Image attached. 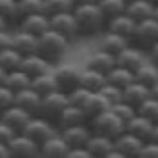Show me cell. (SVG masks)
I'll return each mask as SVG.
<instances>
[{
    "label": "cell",
    "instance_id": "cell-16",
    "mask_svg": "<svg viewBox=\"0 0 158 158\" xmlns=\"http://www.w3.org/2000/svg\"><path fill=\"white\" fill-rule=\"evenodd\" d=\"M16 105L22 107L30 115H40V107H42V95L34 89L32 85L22 89L16 93Z\"/></svg>",
    "mask_w": 158,
    "mask_h": 158
},
{
    "label": "cell",
    "instance_id": "cell-53",
    "mask_svg": "<svg viewBox=\"0 0 158 158\" xmlns=\"http://www.w3.org/2000/svg\"><path fill=\"white\" fill-rule=\"evenodd\" d=\"M0 30H8V22L2 16H0Z\"/></svg>",
    "mask_w": 158,
    "mask_h": 158
},
{
    "label": "cell",
    "instance_id": "cell-39",
    "mask_svg": "<svg viewBox=\"0 0 158 158\" xmlns=\"http://www.w3.org/2000/svg\"><path fill=\"white\" fill-rule=\"evenodd\" d=\"M101 93L105 95V99H107V101L111 103V107L123 101V89H121V87H117V85H113V83H109V81L105 83V85H103Z\"/></svg>",
    "mask_w": 158,
    "mask_h": 158
},
{
    "label": "cell",
    "instance_id": "cell-34",
    "mask_svg": "<svg viewBox=\"0 0 158 158\" xmlns=\"http://www.w3.org/2000/svg\"><path fill=\"white\" fill-rule=\"evenodd\" d=\"M22 53L14 48H6L0 49V65H2L6 71H12V69H18L20 63H22Z\"/></svg>",
    "mask_w": 158,
    "mask_h": 158
},
{
    "label": "cell",
    "instance_id": "cell-20",
    "mask_svg": "<svg viewBox=\"0 0 158 158\" xmlns=\"http://www.w3.org/2000/svg\"><path fill=\"white\" fill-rule=\"evenodd\" d=\"M30 117H32L30 113H26L22 107H18L16 103H14L12 107H8L6 111L0 115V121L6 123L8 127H12L16 132H22V128L26 127V123L30 121Z\"/></svg>",
    "mask_w": 158,
    "mask_h": 158
},
{
    "label": "cell",
    "instance_id": "cell-9",
    "mask_svg": "<svg viewBox=\"0 0 158 158\" xmlns=\"http://www.w3.org/2000/svg\"><path fill=\"white\" fill-rule=\"evenodd\" d=\"M8 148L12 158H32L40 154V144L30 136H26L24 132H16L14 138L8 142Z\"/></svg>",
    "mask_w": 158,
    "mask_h": 158
},
{
    "label": "cell",
    "instance_id": "cell-52",
    "mask_svg": "<svg viewBox=\"0 0 158 158\" xmlns=\"http://www.w3.org/2000/svg\"><path fill=\"white\" fill-rule=\"evenodd\" d=\"M6 73H8V71H6V69H4L2 65H0V85H2L4 79H6Z\"/></svg>",
    "mask_w": 158,
    "mask_h": 158
},
{
    "label": "cell",
    "instance_id": "cell-21",
    "mask_svg": "<svg viewBox=\"0 0 158 158\" xmlns=\"http://www.w3.org/2000/svg\"><path fill=\"white\" fill-rule=\"evenodd\" d=\"M154 125L156 123H152L150 118H146V117H142L140 113H136V115L127 123V131L132 132V135H136L138 138H142L144 142H148L150 136H152V131H154Z\"/></svg>",
    "mask_w": 158,
    "mask_h": 158
},
{
    "label": "cell",
    "instance_id": "cell-10",
    "mask_svg": "<svg viewBox=\"0 0 158 158\" xmlns=\"http://www.w3.org/2000/svg\"><path fill=\"white\" fill-rule=\"evenodd\" d=\"M142 146H144V140L138 138L136 135H132V132H128V131H125L121 136L115 138V148L121 152L123 158H138Z\"/></svg>",
    "mask_w": 158,
    "mask_h": 158
},
{
    "label": "cell",
    "instance_id": "cell-14",
    "mask_svg": "<svg viewBox=\"0 0 158 158\" xmlns=\"http://www.w3.org/2000/svg\"><path fill=\"white\" fill-rule=\"evenodd\" d=\"M18 30H24L28 34H34V36H42L44 32L49 30V16L44 12H36V14H30V16L22 18L18 22Z\"/></svg>",
    "mask_w": 158,
    "mask_h": 158
},
{
    "label": "cell",
    "instance_id": "cell-19",
    "mask_svg": "<svg viewBox=\"0 0 158 158\" xmlns=\"http://www.w3.org/2000/svg\"><path fill=\"white\" fill-rule=\"evenodd\" d=\"M148 97H150V87H146L144 83L136 81V79L131 83V85H127L123 89V101H127L128 105H132L136 109L140 107Z\"/></svg>",
    "mask_w": 158,
    "mask_h": 158
},
{
    "label": "cell",
    "instance_id": "cell-4",
    "mask_svg": "<svg viewBox=\"0 0 158 158\" xmlns=\"http://www.w3.org/2000/svg\"><path fill=\"white\" fill-rule=\"evenodd\" d=\"M69 105V97L65 91L56 89V91L48 93L42 97V107H40V115L49 118L52 123L57 125V118L61 117V113L65 111V107Z\"/></svg>",
    "mask_w": 158,
    "mask_h": 158
},
{
    "label": "cell",
    "instance_id": "cell-31",
    "mask_svg": "<svg viewBox=\"0 0 158 158\" xmlns=\"http://www.w3.org/2000/svg\"><path fill=\"white\" fill-rule=\"evenodd\" d=\"M32 87L36 89L42 97L48 95V93H52V91H56V89H59L57 81H56V75H53V69H52V71L42 73V75H36L32 79Z\"/></svg>",
    "mask_w": 158,
    "mask_h": 158
},
{
    "label": "cell",
    "instance_id": "cell-40",
    "mask_svg": "<svg viewBox=\"0 0 158 158\" xmlns=\"http://www.w3.org/2000/svg\"><path fill=\"white\" fill-rule=\"evenodd\" d=\"M91 93L93 91H89L87 87L79 85V87L73 89V91H69L67 97H69V103H73V105H77V107H83V105H85V101L91 97Z\"/></svg>",
    "mask_w": 158,
    "mask_h": 158
},
{
    "label": "cell",
    "instance_id": "cell-33",
    "mask_svg": "<svg viewBox=\"0 0 158 158\" xmlns=\"http://www.w3.org/2000/svg\"><path fill=\"white\" fill-rule=\"evenodd\" d=\"M97 6L101 10V14L105 16V20L109 22L111 18L118 16V14H125L127 2L125 0H97Z\"/></svg>",
    "mask_w": 158,
    "mask_h": 158
},
{
    "label": "cell",
    "instance_id": "cell-43",
    "mask_svg": "<svg viewBox=\"0 0 158 158\" xmlns=\"http://www.w3.org/2000/svg\"><path fill=\"white\" fill-rule=\"evenodd\" d=\"M138 158H158V144L152 142V140L144 142V146H142L140 156H138Z\"/></svg>",
    "mask_w": 158,
    "mask_h": 158
},
{
    "label": "cell",
    "instance_id": "cell-11",
    "mask_svg": "<svg viewBox=\"0 0 158 158\" xmlns=\"http://www.w3.org/2000/svg\"><path fill=\"white\" fill-rule=\"evenodd\" d=\"M61 136L65 138V142L69 144V148H77V146H85L89 136L93 135L89 123H83V125H73L67 128H59Z\"/></svg>",
    "mask_w": 158,
    "mask_h": 158
},
{
    "label": "cell",
    "instance_id": "cell-30",
    "mask_svg": "<svg viewBox=\"0 0 158 158\" xmlns=\"http://www.w3.org/2000/svg\"><path fill=\"white\" fill-rule=\"evenodd\" d=\"M135 79L140 81V83H144L146 87H152L154 83H158V65L152 63L150 59H146V61L135 71Z\"/></svg>",
    "mask_w": 158,
    "mask_h": 158
},
{
    "label": "cell",
    "instance_id": "cell-49",
    "mask_svg": "<svg viewBox=\"0 0 158 158\" xmlns=\"http://www.w3.org/2000/svg\"><path fill=\"white\" fill-rule=\"evenodd\" d=\"M150 140H152V142H156V144H158V123L154 125V131H152V136H150Z\"/></svg>",
    "mask_w": 158,
    "mask_h": 158
},
{
    "label": "cell",
    "instance_id": "cell-38",
    "mask_svg": "<svg viewBox=\"0 0 158 158\" xmlns=\"http://www.w3.org/2000/svg\"><path fill=\"white\" fill-rule=\"evenodd\" d=\"M42 4L44 0H18V14H20V20L30 16V14H36V12H42Z\"/></svg>",
    "mask_w": 158,
    "mask_h": 158
},
{
    "label": "cell",
    "instance_id": "cell-54",
    "mask_svg": "<svg viewBox=\"0 0 158 158\" xmlns=\"http://www.w3.org/2000/svg\"><path fill=\"white\" fill-rule=\"evenodd\" d=\"M154 18L158 20V6H154Z\"/></svg>",
    "mask_w": 158,
    "mask_h": 158
},
{
    "label": "cell",
    "instance_id": "cell-35",
    "mask_svg": "<svg viewBox=\"0 0 158 158\" xmlns=\"http://www.w3.org/2000/svg\"><path fill=\"white\" fill-rule=\"evenodd\" d=\"M73 8H75L73 0H44L42 4V12L48 14V16H56L59 12H67V10Z\"/></svg>",
    "mask_w": 158,
    "mask_h": 158
},
{
    "label": "cell",
    "instance_id": "cell-28",
    "mask_svg": "<svg viewBox=\"0 0 158 158\" xmlns=\"http://www.w3.org/2000/svg\"><path fill=\"white\" fill-rule=\"evenodd\" d=\"M105 83H107L105 73L97 71L93 67H87V65L83 67V71H81V85L83 87H87L89 91H101Z\"/></svg>",
    "mask_w": 158,
    "mask_h": 158
},
{
    "label": "cell",
    "instance_id": "cell-1",
    "mask_svg": "<svg viewBox=\"0 0 158 158\" xmlns=\"http://www.w3.org/2000/svg\"><path fill=\"white\" fill-rule=\"evenodd\" d=\"M73 14H75L77 26H79V36H83V38H93L97 34H101L103 28H107V20L101 14L97 2L75 6Z\"/></svg>",
    "mask_w": 158,
    "mask_h": 158
},
{
    "label": "cell",
    "instance_id": "cell-47",
    "mask_svg": "<svg viewBox=\"0 0 158 158\" xmlns=\"http://www.w3.org/2000/svg\"><path fill=\"white\" fill-rule=\"evenodd\" d=\"M146 56H148V59H150L152 63H156V65H158V42H156V44H154V46H152L150 49H148V53H146Z\"/></svg>",
    "mask_w": 158,
    "mask_h": 158
},
{
    "label": "cell",
    "instance_id": "cell-25",
    "mask_svg": "<svg viewBox=\"0 0 158 158\" xmlns=\"http://www.w3.org/2000/svg\"><path fill=\"white\" fill-rule=\"evenodd\" d=\"M125 12L131 16L135 22H142V20H148L154 16V4L150 0H135V2H128Z\"/></svg>",
    "mask_w": 158,
    "mask_h": 158
},
{
    "label": "cell",
    "instance_id": "cell-22",
    "mask_svg": "<svg viewBox=\"0 0 158 158\" xmlns=\"http://www.w3.org/2000/svg\"><path fill=\"white\" fill-rule=\"evenodd\" d=\"M87 67H93V69H97V71H101V73H105V75H107L113 67H117V56L99 48L95 53H91V56H89Z\"/></svg>",
    "mask_w": 158,
    "mask_h": 158
},
{
    "label": "cell",
    "instance_id": "cell-46",
    "mask_svg": "<svg viewBox=\"0 0 158 158\" xmlns=\"http://www.w3.org/2000/svg\"><path fill=\"white\" fill-rule=\"evenodd\" d=\"M12 32L8 30H0V49H6V48H12Z\"/></svg>",
    "mask_w": 158,
    "mask_h": 158
},
{
    "label": "cell",
    "instance_id": "cell-37",
    "mask_svg": "<svg viewBox=\"0 0 158 158\" xmlns=\"http://www.w3.org/2000/svg\"><path fill=\"white\" fill-rule=\"evenodd\" d=\"M138 113H140L142 117H146V118H150L152 123H158V99H154V97H148L144 103H142L140 107L136 109Z\"/></svg>",
    "mask_w": 158,
    "mask_h": 158
},
{
    "label": "cell",
    "instance_id": "cell-56",
    "mask_svg": "<svg viewBox=\"0 0 158 158\" xmlns=\"http://www.w3.org/2000/svg\"><path fill=\"white\" fill-rule=\"evenodd\" d=\"M125 2H127V4H128V2H135V0H125Z\"/></svg>",
    "mask_w": 158,
    "mask_h": 158
},
{
    "label": "cell",
    "instance_id": "cell-23",
    "mask_svg": "<svg viewBox=\"0 0 158 158\" xmlns=\"http://www.w3.org/2000/svg\"><path fill=\"white\" fill-rule=\"evenodd\" d=\"M12 48L18 49L22 56L36 53L38 52V36L28 34V32H24V30H18V32H14V36H12Z\"/></svg>",
    "mask_w": 158,
    "mask_h": 158
},
{
    "label": "cell",
    "instance_id": "cell-17",
    "mask_svg": "<svg viewBox=\"0 0 158 158\" xmlns=\"http://www.w3.org/2000/svg\"><path fill=\"white\" fill-rule=\"evenodd\" d=\"M144 53L146 52H142L140 48H136V46H132V44H131V46L125 48L117 56V65H123V67L131 69V71H136V69L146 61V56H144Z\"/></svg>",
    "mask_w": 158,
    "mask_h": 158
},
{
    "label": "cell",
    "instance_id": "cell-27",
    "mask_svg": "<svg viewBox=\"0 0 158 158\" xmlns=\"http://www.w3.org/2000/svg\"><path fill=\"white\" fill-rule=\"evenodd\" d=\"M128 46H131V42H128L127 38L118 36V34H113V32H107V30L101 36V40H99V48L109 52V53H115V56H118V53Z\"/></svg>",
    "mask_w": 158,
    "mask_h": 158
},
{
    "label": "cell",
    "instance_id": "cell-2",
    "mask_svg": "<svg viewBox=\"0 0 158 158\" xmlns=\"http://www.w3.org/2000/svg\"><path fill=\"white\" fill-rule=\"evenodd\" d=\"M69 48V40L65 36H61L59 32L49 28L48 32H44L38 38V53H42L46 59H49L52 63H59L61 57L65 56Z\"/></svg>",
    "mask_w": 158,
    "mask_h": 158
},
{
    "label": "cell",
    "instance_id": "cell-41",
    "mask_svg": "<svg viewBox=\"0 0 158 158\" xmlns=\"http://www.w3.org/2000/svg\"><path fill=\"white\" fill-rule=\"evenodd\" d=\"M14 103H16V93L2 83V85H0V115H2L8 107H12Z\"/></svg>",
    "mask_w": 158,
    "mask_h": 158
},
{
    "label": "cell",
    "instance_id": "cell-51",
    "mask_svg": "<svg viewBox=\"0 0 158 158\" xmlns=\"http://www.w3.org/2000/svg\"><path fill=\"white\" fill-rule=\"evenodd\" d=\"M150 95L154 97V99H158V83H154V85L150 87Z\"/></svg>",
    "mask_w": 158,
    "mask_h": 158
},
{
    "label": "cell",
    "instance_id": "cell-26",
    "mask_svg": "<svg viewBox=\"0 0 158 158\" xmlns=\"http://www.w3.org/2000/svg\"><path fill=\"white\" fill-rule=\"evenodd\" d=\"M83 123H87V117L83 113V109L69 103L65 107V111L61 113V117L57 118V128H67L73 125H83Z\"/></svg>",
    "mask_w": 158,
    "mask_h": 158
},
{
    "label": "cell",
    "instance_id": "cell-3",
    "mask_svg": "<svg viewBox=\"0 0 158 158\" xmlns=\"http://www.w3.org/2000/svg\"><path fill=\"white\" fill-rule=\"evenodd\" d=\"M89 127H91L93 132L111 136L113 140H115L117 136H121L123 132L127 131V123L123 121V118L118 117L113 109H107V111L99 113L95 118H91V121H89Z\"/></svg>",
    "mask_w": 158,
    "mask_h": 158
},
{
    "label": "cell",
    "instance_id": "cell-13",
    "mask_svg": "<svg viewBox=\"0 0 158 158\" xmlns=\"http://www.w3.org/2000/svg\"><path fill=\"white\" fill-rule=\"evenodd\" d=\"M53 63L49 61V59H46L42 56V53H30V56H24L22 57V63H20V69H24V71L28 73L30 77H36V75H42V73L46 71H52Z\"/></svg>",
    "mask_w": 158,
    "mask_h": 158
},
{
    "label": "cell",
    "instance_id": "cell-7",
    "mask_svg": "<svg viewBox=\"0 0 158 158\" xmlns=\"http://www.w3.org/2000/svg\"><path fill=\"white\" fill-rule=\"evenodd\" d=\"M81 71L83 69L79 65H73V63H59V65L53 69L57 87L65 93L73 91L75 87L81 85Z\"/></svg>",
    "mask_w": 158,
    "mask_h": 158
},
{
    "label": "cell",
    "instance_id": "cell-29",
    "mask_svg": "<svg viewBox=\"0 0 158 158\" xmlns=\"http://www.w3.org/2000/svg\"><path fill=\"white\" fill-rule=\"evenodd\" d=\"M4 85L10 87L14 93H18V91H22V89H26L32 85V77L28 75L24 69H12V71H8L6 73V79H4Z\"/></svg>",
    "mask_w": 158,
    "mask_h": 158
},
{
    "label": "cell",
    "instance_id": "cell-48",
    "mask_svg": "<svg viewBox=\"0 0 158 158\" xmlns=\"http://www.w3.org/2000/svg\"><path fill=\"white\" fill-rule=\"evenodd\" d=\"M0 158H12L8 144H2V142H0Z\"/></svg>",
    "mask_w": 158,
    "mask_h": 158
},
{
    "label": "cell",
    "instance_id": "cell-32",
    "mask_svg": "<svg viewBox=\"0 0 158 158\" xmlns=\"http://www.w3.org/2000/svg\"><path fill=\"white\" fill-rule=\"evenodd\" d=\"M107 81L117 85V87H121V89H125L127 85H131L135 81V71H131V69H127L123 65H117L107 73Z\"/></svg>",
    "mask_w": 158,
    "mask_h": 158
},
{
    "label": "cell",
    "instance_id": "cell-36",
    "mask_svg": "<svg viewBox=\"0 0 158 158\" xmlns=\"http://www.w3.org/2000/svg\"><path fill=\"white\" fill-rule=\"evenodd\" d=\"M0 16L8 24H18L20 22L18 0H0Z\"/></svg>",
    "mask_w": 158,
    "mask_h": 158
},
{
    "label": "cell",
    "instance_id": "cell-18",
    "mask_svg": "<svg viewBox=\"0 0 158 158\" xmlns=\"http://www.w3.org/2000/svg\"><path fill=\"white\" fill-rule=\"evenodd\" d=\"M69 152V144L65 142V138L61 136V132L49 136L46 142L40 144V154L42 156H49V158H63Z\"/></svg>",
    "mask_w": 158,
    "mask_h": 158
},
{
    "label": "cell",
    "instance_id": "cell-45",
    "mask_svg": "<svg viewBox=\"0 0 158 158\" xmlns=\"http://www.w3.org/2000/svg\"><path fill=\"white\" fill-rule=\"evenodd\" d=\"M69 158H93L91 152L87 150V146H77V148H69L67 152Z\"/></svg>",
    "mask_w": 158,
    "mask_h": 158
},
{
    "label": "cell",
    "instance_id": "cell-44",
    "mask_svg": "<svg viewBox=\"0 0 158 158\" xmlns=\"http://www.w3.org/2000/svg\"><path fill=\"white\" fill-rule=\"evenodd\" d=\"M14 135H16V131H14L12 127H8L6 123L0 121V142H2V144H8L14 138Z\"/></svg>",
    "mask_w": 158,
    "mask_h": 158
},
{
    "label": "cell",
    "instance_id": "cell-55",
    "mask_svg": "<svg viewBox=\"0 0 158 158\" xmlns=\"http://www.w3.org/2000/svg\"><path fill=\"white\" fill-rule=\"evenodd\" d=\"M150 2H152V4H154V6H158V0H150Z\"/></svg>",
    "mask_w": 158,
    "mask_h": 158
},
{
    "label": "cell",
    "instance_id": "cell-6",
    "mask_svg": "<svg viewBox=\"0 0 158 158\" xmlns=\"http://www.w3.org/2000/svg\"><path fill=\"white\" fill-rule=\"evenodd\" d=\"M158 42V20L152 16L148 20H142V22L136 24L135 28V36H132V46L140 48L142 52L148 53V49H150L154 44Z\"/></svg>",
    "mask_w": 158,
    "mask_h": 158
},
{
    "label": "cell",
    "instance_id": "cell-24",
    "mask_svg": "<svg viewBox=\"0 0 158 158\" xmlns=\"http://www.w3.org/2000/svg\"><path fill=\"white\" fill-rule=\"evenodd\" d=\"M81 109H83V113H85V117H87V123H89L91 118H95L99 113L111 109V103L105 99V95H103L101 91H93L91 97L85 101V105H83Z\"/></svg>",
    "mask_w": 158,
    "mask_h": 158
},
{
    "label": "cell",
    "instance_id": "cell-42",
    "mask_svg": "<svg viewBox=\"0 0 158 158\" xmlns=\"http://www.w3.org/2000/svg\"><path fill=\"white\" fill-rule=\"evenodd\" d=\"M111 109H113V111H115V113H117V115L121 117L125 123H128V121H131V118H132V117H135L136 113H138V111H136V107L128 105L127 101H121V103H117V105H113Z\"/></svg>",
    "mask_w": 158,
    "mask_h": 158
},
{
    "label": "cell",
    "instance_id": "cell-5",
    "mask_svg": "<svg viewBox=\"0 0 158 158\" xmlns=\"http://www.w3.org/2000/svg\"><path fill=\"white\" fill-rule=\"evenodd\" d=\"M56 127H57L56 123H52L46 117L32 115V117H30V121L26 123V127L22 128V132L26 136H30L32 140H36L38 144H42V142H46L49 136L57 135V128Z\"/></svg>",
    "mask_w": 158,
    "mask_h": 158
},
{
    "label": "cell",
    "instance_id": "cell-8",
    "mask_svg": "<svg viewBox=\"0 0 158 158\" xmlns=\"http://www.w3.org/2000/svg\"><path fill=\"white\" fill-rule=\"evenodd\" d=\"M49 28L59 32L61 36H65L69 42L79 38V26L73 10H67V12H59L56 16H49Z\"/></svg>",
    "mask_w": 158,
    "mask_h": 158
},
{
    "label": "cell",
    "instance_id": "cell-15",
    "mask_svg": "<svg viewBox=\"0 0 158 158\" xmlns=\"http://www.w3.org/2000/svg\"><path fill=\"white\" fill-rule=\"evenodd\" d=\"M135 28H136V22L132 20L128 14H118V16L111 18L107 22V32H113V34H118V36L127 38L128 42H132V36H135Z\"/></svg>",
    "mask_w": 158,
    "mask_h": 158
},
{
    "label": "cell",
    "instance_id": "cell-12",
    "mask_svg": "<svg viewBox=\"0 0 158 158\" xmlns=\"http://www.w3.org/2000/svg\"><path fill=\"white\" fill-rule=\"evenodd\" d=\"M87 150L91 152L93 158H109L111 152L115 150V140L111 136L105 135H99V132H93L87 140Z\"/></svg>",
    "mask_w": 158,
    "mask_h": 158
},
{
    "label": "cell",
    "instance_id": "cell-50",
    "mask_svg": "<svg viewBox=\"0 0 158 158\" xmlns=\"http://www.w3.org/2000/svg\"><path fill=\"white\" fill-rule=\"evenodd\" d=\"M93 2H97V0H73L75 6H81V4H93Z\"/></svg>",
    "mask_w": 158,
    "mask_h": 158
}]
</instances>
